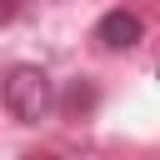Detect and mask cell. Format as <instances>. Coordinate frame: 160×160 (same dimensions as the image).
<instances>
[{"instance_id":"1","label":"cell","mask_w":160,"mask_h":160,"mask_svg":"<svg viewBox=\"0 0 160 160\" xmlns=\"http://www.w3.org/2000/svg\"><path fill=\"white\" fill-rule=\"evenodd\" d=\"M55 105V85L40 65H15L5 75V110L20 120V125H40Z\"/></svg>"},{"instance_id":"2","label":"cell","mask_w":160,"mask_h":160,"mask_svg":"<svg viewBox=\"0 0 160 160\" xmlns=\"http://www.w3.org/2000/svg\"><path fill=\"white\" fill-rule=\"evenodd\" d=\"M140 35H145V25H140L135 10H105L100 25H95V40L110 45V50H130V45H140Z\"/></svg>"},{"instance_id":"3","label":"cell","mask_w":160,"mask_h":160,"mask_svg":"<svg viewBox=\"0 0 160 160\" xmlns=\"http://www.w3.org/2000/svg\"><path fill=\"white\" fill-rule=\"evenodd\" d=\"M10 15H15V0H5V5H0V20H10Z\"/></svg>"},{"instance_id":"4","label":"cell","mask_w":160,"mask_h":160,"mask_svg":"<svg viewBox=\"0 0 160 160\" xmlns=\"http://www.w3.org/2000/svg\"><path fill=\"white\" fill-rule=\"evenodd\" d=\"M30 160H35V155H30Z\"/></svg>"}]
</instances>
